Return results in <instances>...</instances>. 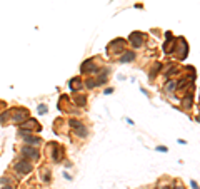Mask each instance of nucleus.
Returning <instances> with one entry per match:
<instances>
[{"label": "nucleus", "instance_id": "f257e3e1", "mask_svg": "<svg viewBox=\"0 0 200 189\" xmlns=\"http://www.w3.org/2000/svg\"><path fill=\"white\" fill-rule=\"evenodd\" d=\"M28 117H30V112L25 107H10V122L20 126V124L25 122Z\"/></svg>", "mask_w": 200, "mask_h": 189}, {"label": "nucleus", "instance_id": "f03ea898", "mask_svg": "<svg viewBox=\"0 0 200 189\" xmlns=\"http://www.w3.org/2000/svg\"><path fill=\"white\" fill-rule=\"evenodd\" d=\"M32 171H34V164L25 158H22L20 161H17L15 164H13V172H15L19 177L20 176H28Z\"/></svg>", "mask_w": 200, "mask_h": 189}, {"label": "nucleus", "instance_id": "7ed1b4c3", "mask_svg": "<svg viewBox=\"0 0 200 189\" xmlns=\"http://www.w3.org/2000/svg\"><path fill=\"white\" fill-rule=\"evenodd\" d=\"M20 156L28 161H38L40 159V152H38V147L35 146H28V144H23L20 147Z\"/></svg>", "mask_w": 200, "mask_h": 189}, {"label": "nucleus", "instance_id": "20e7f679", "mask_svg": "<svg viewBox=\"0 0 200 189\" xmlns=\"http://www.w3.org/2000/svg\"><path fill=\"white\" fill-rule=\"evenodd\" d=\"M69 124H70V127L73 129V134L77 135V137H87L88 135V129H87V126H85L82 120H78V119H70L69 120Z\"/></svg>", "mask_w": 200, "mask_h": 189}, {"label": "nucleus", "instance_id": "39448f33", "mask_svg": "<svg viewBox=\"0 0 200 189\" xmlns=\"http://www.w3.org/2000/svg\"><path fill=\"white\" fill-rule=\"evenodd\" d=\"M19 129H22V131H28V132H40V124L37 122V120H34V119H30V117H28L27 120H25V122H22L19 126Z\"/></svg>", "mask_w": 200, "mask_h": 189}, {"label": "nucleus", "instance_id": "423d86ee", "mask_svg": "<svg viewBox=\"0 0 200 189\" xmlns=\"http://www.w3.org/2000/svg\"><path fill=\"white\" fill-rule=\"evenodd\" d=\"M80 70L82 72H87V74H92V72H100V67H97L94 64V59H88V60H85L84 64H82V67H80Z\"/></svg>", "mask_w": 200, "mask_h": 189}, {"label": "nucleus", "instance_id": "0eeeda50", "mask_svg": "<svg viewBox=\"0 0 200 189\" xmlns=\"http://www.w3.org/2000/svg\"><path fill=\"white\" fill-rule=\"evenodd\" d=\"M23 144H28V146H40L42 144V139L38 137V135H34V132H30V134H27V135H23Z\"/></svg>", "mask_w": 200, "mask_h": 189}, {"label": "nucleus", "instance_id": "6e6552de", "mask_svg": "<svg viewBox=\"0 0 200 189\" xmlns=\"http://www.w3.org/2000/svg\"><path fill=\"white\" fill-rule=\"evenodd\" d=\"M130 44L134 45V47H138V45L142 44V34H138V32H134V34L130 35Z\"/></svg>", "mask_w": 200, "mask_h": 189}, {"label": "nucleus", "instance_id": "1a4fd4ad", "mask_svg": "<svg viewBox=\"0 0 200 189\" xmlns=\"http://www.w3.org/2000/svg\"><path fill=\"white\" fill-rule=\"evenodd\" d=\"M84 87V84H82L80 82V77H75V79H72L70 80V89H72V91H80V89Z\"/></svg>", "mask_w": 200, "mask_h": 189}, {"label": "nucleus", "instance_id": "9d476101", "mask_svg": "<svg viewBox=\"0 0 200 189\" xmlns=\"http://www.w3.org/2000/svg\"><path fill=\"white\" fill-rule=\"evenodd\" d=\"M52 161L53 162H60V147L57 144H52Z\"/></svg>", "mask_w": 200, "mask_h": 189}, {"label": "nucleus", "instance_id": "9b49d317", "mask_svg": "<svg viewBox=\"0 0 200 189\" xmlns=\"http://www.w3.org/2000/svg\"><path fill=\"white\" fill-rule=\"evenodd\" d=\"M10 122V109H3L0 112V124H7Z\"/></svg>", "mask_w": 200, "mask_h": 189}, {"label": "nucleus", "instance_id": "f8f14e48", "mask_svg": "<svg viewBox=\"0 0 200 189\" xmlns=\"http://www.w3.org/2000/svg\"><path fill=\"white\" fill-rule=\"evenodd\" d=\"M109 72H110L109 69H103V70H102V74L98 76V79L95 80V82H97V85H103V84H105V82H107V76H109Z\"/></svg>", "mask_w": 200, "mask_h": 189}, {"label": "nucleus", "instance_id": "ddd939ff", "mask_svg": "<svg viewBox=\"0 0 200 189\" xmlns=\"http://www.w3.org/2000/svg\"><path fill=\"white\" fill-rule=\"evenodd\" d=\"M73 102L78 106V107H84V106L87 104V97H85V95H75V97H73Z\"/></svg>", "mask_w": 200, "mask_h": 189}, {"label": "nucleus", "instance_id": "4468645a", "mask_svg": "<svg viewBox=\"0 0 200 189\" xmlns=\"http://www.w3.org/2000/svg\"><path fill=\"white\" fill-rule=\"evenodd\" d=\"M134 59H135V54H134V52H127V54H125L122 59H120V62H132Z\"/></svg>", "mask_w": 200, "mask_h": 189}, {"label": "nucleus", "instance_id": "2eb2a0df", "mask_svg": "<svg viewBox=\"0 0 200 189\" xmlns=\"http://www.w3.org/2000/svg\"><path fill=\"white\" fill-rule=\"evenodd\" d=\"M84 85L87 89H94V87H97V82H95V79H87L84 82Z\"/></svg>", "mask_w": 200, "mask_h": 189}, {"label": "nucleus", "instance_id": "dca6fc26", "mask_svg": "<svg viewBox=\"0 0 200 189\" xmlns=\"http://www.w3.org/2000/svg\"><path fill=\"white\" fill-rule=\"evenodd\" d=\"M50 177H52V176H50V171L48 169H44V172H42V179H44L45 183H48Z\"/></svg>", "mask_w": 200, "mask_h": 189}, {"label": "nucleus", "instance_id": "f3484780", "mask_svg": "<svg viewBox=\"0 0 200 189\" xmlns=\"http://www.w3.org/2000/svg\"><path fill=\"white\" fill-rule=\"evenodd\" d=\"M192 99H194V94H190L188 97H185V101H184V104H185V109H188L192 106Z\"/></svg>", "mask_w": 200, "mask_h": 189}, {"label": "nucleus", "instance_id": "a211bd4d", "mask_svg": "<svg viewBox=\"0 0 200 189\" xmlns=\"http://www.w3.org/2000/svg\"><path fill=\"white\" fill-rule=\"evenodd\" d=\"M37 110H38V114H47V110H48V109H47V106H45V104H40Z\"/></svg>", "mask_w": 200, "mask_h": 189}, {"label": "nucleus", "instance_id": "6ab92c4d", "mask_svg": "<svg viewBox=\"0 0 200 189\" xmlns=\"http://www.w3.org/2000/svg\"><path fill=\"white\" fill-rule=\"evenodd\" d=\"M0 189H15L12 183H5V184H0Z\"/></svg>", "mask_w": 200, "mask_h": 189}, {"label": "nucleus", "instance_id": "aec40b11", "mask_svg": "<svg viewBox=\"0 0 200 189\" xmlns=\"http://www.w3.org/2000/svg\"><path fill=\"white\" fill-rule=\"evenodd\" d=\"M192 187H194V189H200V187H198V184H197V183H194V181H192Z\"/></svg>", "mask_w": 200, "mask_h": 189}, {"label": "nucleus", "instance_id": "412c9836", "mask_svg": "<svg viewBox=\"0 0 200 189\" xmlns=\"http://www.w3.org/2000/svg\"><path fill=\"white\" fill-rule=\"evenodd\" d=\"M157 151H160V152H165L167 149H165V147H162V146H160V147H157Z\"/></svg>", "mask_w": 200, "mask_h": 189}, {"label": "nucleus", "instance_id": "4be33fe9", "mask_svg": "<svg viewBox=\"0 0 200 189\" xmlns=\"http://www.w3.org/2000/svg\"><path fill=\"white\" fill-rule=\"evenodd\" d=\"M159 189H169V187H159Z\"/></svg>", "mask_w": 200, "mask_h": 189}, {"label": "nucleus", "instance_id": "5701e85b", "mask_svg": "<svg viewBox=\"0 0 200 189\" xmlns=\"http://www.w3.org/2000/svg\"><path fill=\"white\" fill-rule=\"evenodd\" d=\"M30 189H37V187H30Z\"/></svg>", "mask_w": 200, "mask_h": 189}]
</instances>
